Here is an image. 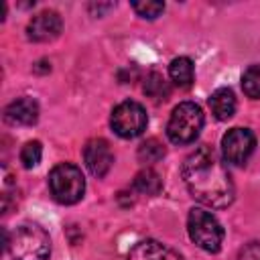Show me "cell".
<instances>
[{
  "instance_id": "8",
  "label": "cell",
  "mask_w": 260,
  "mask_h": 260,
  "mask_svg": "<svg viewBox=\"0 0 260 260\" xmlns=\"http://www.w3.org/2000/svg\"><path fill=\"white\" fill-rule=\"evenodd\" d=\"M83 160H85L87 171L93 177H98V179L106 177L108 171L114 165V152H112L108 140H104V138H91L85 144V148H83Z\"/></svg>"
},
{
  "instance_id": "7",
  "label": "cell",
  "mask_w": 260,
  "mask_h": 260,
  "mask_svg": "<svg viewBox=\"0 0 260 260\" xmlns=\"http://www.w3.org/2000/svg\"><path fill=\"white\" fill-rule=\"evenodd\" d=\"M256 148V136L250 128H232L221 138L223 158L232 165H244Z\"/></svg>"
},
{
  "instance_id": "3",
  "label": "cell",
  "mask_w": 260,
  "mask_h": 260,
  "mask_svg": "<svg viewBox=\"0 0 260 260\" xmlns=\"http://www.w3.org/2000/svg\"><path fill=\"white\" fill-rule=\"evenodd\" d=\"M49 189L55 201L63 205H73L83 197L85 191L83 173L71 162H61L49 173Z\"/></svg>"
},
{
  "instance_id": "9",
  "label": "cell",
  "mask_w": 260,
  "mask_h": 260,
  "mask_svg": "<svg viewBox=\"0 0 260 260\" xmlns=\"http://www.w3.org/2000/svg\"><path fill=\"white\" fill-rule=\"evenodd\" d=\"M63 28V20L55 10H43L30 18L26 26V37L35 43H47L59 37Z\"/></svg>"
},
{
  "instance_id": "4",
  "label": "cell",
  "mask_w": 260,
  "mask_h": 260,
  "mask_svg": "<svg viewBox=\"0 0 260 260\" xmlns=\"http://www.w3.org/2000/svg\"><path fill=\"white\" fill-rule=\"evenodd\" d=\"M203 126V112L193 102H183L175 106L169 124H167V136L175 144H189L193 142Z\"/></svg>"
},
{
  "instance_id": "11",
  "label": "cell",
  "mask_w": 260,
  "mask_h": 260,
  "mask_svg": "<svg viewBox=\"0 0 260 260\" xmlns=\"http://www.w3.org/2000/svg\"><path fill=\"white\" fill-rule=\"evenodd\" d=\"M126 260H183L175 250L160 244L158 240H142L130 252Z\"/></svg>"
},
{
  "instance_id": "6",
  "label": "cell",
  "mask_w": 260,
  "mask_h": 260,
  "mask_svg": "<svg viewBox=\"0 0 260 260\" xmlns=\"http://www.w3.org/2000/svg\"><path fill=\"white\" fill-rule=\"evenodd\" d=\"M110 124H112V130L118 136H122V138H136V136H140L146 130L148 118H146L144 108L138 102L126 100V102H122V104H118L114 108Z\"/></svg>"
},
{
  "instance_id": "16",
  "label": "cell",
  "mask_w": 260,
  "mask_h": 260,
  "mask_svg": "<svg viewBox=\"0 0 260 260\" xmlns=\"http://www.w3.org/2000/svg\"><path fill=\"white\" fill-rule=\"evenodd\" d=\"M242 89L248 98L260 100V65H250L242 75Z\"/></svg>"
},
{
  "instance_id": "17",
  "label": "cell",
  "mask_w": 260,
  "mask_h": 260,
  "mask_svg": "<svg viewBox=\"0 0 260 260\" xmlns=\"http://www.w3.org/2000/svg\"><path fill=\"white\" fill-rule=\"evenodd\" d=\"M41 156H43V146L39 140H30L22 146L20 150V162L24 169H32L41 162Z\"/></svg>"
},
{
  "instance_id": "15",
  "label": "cell",
  "mask_w": 260,
  "mask_h": 260,
  "mask_svg": "<svg viewBox=\"0 0 260 260\" xmlns=\"http://www.w3.org/2000/svg\"><path fill=\"white\" fill-rule=\"evenodd\" d=\"M162 156H165V146L156 138H148L146 142H142L138 146V160L144 162V165L158 162Z\"/></svg>"
},
{
  "instance_id": "19",
  "label": "cell",
  "mask_w": 260,
  "mask_h": 260,
  "mask_svg": "<svg viewBox=\"0 0 260 260\" xmlns=\"http://www.w3.org/2000/svg\"><path fill=\"white\" fill-rule=\"evenodd\" d=\"M132 8H134V12L138 16L152 20V18H156L165 10V4L162 2H150V0H146V2H132Z\"/></svg>"
},
{
  "instance_id": "18",
  "label": "cell",
  "mask_w": 260,
  "mask_h": 260,
  "mask_svg": "<svg viewBox=\"0 0 260 260\" xmlns=\"http://www.w3.org/2000/svg\"><path fill=\"white\" fill-rule=\"evenodd\" d=\"M144 91L146 95L154 98V100H165V95H169V87H167V81L162 79V75L158 73H150L146 83H144Z\"/></svg>"
},
{
  "instance_id": "5",
  "label": "cell",
  "mask_w": 260,
  "mask_h": 260,
  "mask_svg": "<svg viewBox=\"0 0 260 260\" xmlns=\"http://www.w3.org/2000/svg\"><path fill=\"white\" fill-rule=\"evenodd\" d=\"M187 230H189L191 240L201 250H205L209 254L219 252V248L223 244V228L207 209L193 207L187 217Z\"/></svg>"
},
{
  "instance_id": "12",
  "label": "cell",
  "mask_w": 260,
  "mask_h": 260,
  "mask_svg": "<svg viewBox=\"0 0 260 260\" xmlns=\"http://www.w3.org/2000/svg\"><path fill=\"white\" fill-rule=\"evenodd\" d=\"M211 114L217 120H230L236 114V95L230 87H219L209 95Z\"/></svg>"
},
{
  "instance_id": "14",
  "label": "cell",
  "mask_w": 260,
  "mask_h": 260,
  "mask_svg": "<svg viewBox=\"0 0 260 260\" xmlns=\"http://www.w3.org/2000/svg\"><path fill=\"white\" fill-rule=\"evenodd\" d=\"M132 187H134L138 193H142V195H158L160 189H162V181H160V177H158L156 171H152V169H142V171L134 177Z\"/></svg>"
},
{
  "instance_id": "13",
  "label": "cell",
  "mask_w": 260,
  "mask_h": 260,
  "mask_svg": "<svg viewBox=\"0 0 260 260\" xmlns=\"http://www.w3.org/2000/svg\"><path fill=\"white\" fill-rule=\"evenodd\" d=\"M169 75L173 79L175 85L179 87H189L195 79V69H193V61L189 57H177L171 61L169 65Z\"/></svg>"
},
{
  "instance_id": "10",
  "label": "cell",
  "mask_w": 260,
  "mask_h": 260,
  "mask_svg": "<svg viewBox=\"0 0 260 260\" xmlns=\"http://www.w3.org/2000/svg\"><path fill=\"white\" fill-rule=\"evenodd\" d=\"M4 120L10 126H32L39 120V104L32 98H18L6 106Z\"/></svg>"
},
{
  "instance_id": "2",
  "label": "cell",
  "mask_w": 260,
  "mask_h": 260,
  "mask_svg": "<svg viewBox=\"0 0 260 260\" xmlns=\"http://www.w3.org/2000/svg\"><path fill=\"white\" fill-rule=\"evenodd\" d=\"M6 248L14 260H47L51 254V238L37 223L18 225L12 236H6Z\"/></svg>"
},
{
  "instance_id": "1",
  "label": "cell",
  "mask_w": 260,
  "mask_h": 260,
  "mask_svg": "<svg viewBox=\"0 0 260 260\" xmlns=\"http://www.w3.org/2000/svg\"><path fill=\"white\" fill-rule=\"evenodd\" d=\"M181 175L191 197L199 203L221 209L234 201L232 177L217 152L209 146H199L191 152L183 162Z\"/></svg>"
}]
</instances>
